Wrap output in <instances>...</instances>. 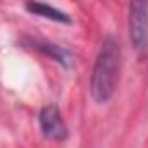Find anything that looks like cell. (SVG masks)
Returning a JSON list of instances; mask_svg holds the SVG:
<instances>
[{"mask_svg": "<svg viewBox=\"0 0 148 148\" xmlns=\"http://www.w3.org/2000/svg\"><path fill=\"white\" fill-rule=\"evenodd\" d=\"M121 73V47L117 40L107 36L102 41V47L98 50L91 81H90V93L97 103L109 102L117 88Z\"/></svg>", "mask_w": 148, "mask_h": 148, "instance_id": "obj_1", "label": "cell"}, {"mask_svg": "<svg viewBox=\"0 0 148 148\" xmlns=\"http://www.w3.org/2000/svg\"><path fill=\"white\" fill-rule=\"evenodd\" d=\"M127 26L134 50L145 52L148 48V0H129Z\"/></svg>", "mask_w": 148, "mask_h": 148, "instance_id": "obj_2", "label": "cell"}, {"mask_svg": "<svg viewBox=\"0 0 148 148\" xmlns=\"http://www.w3.org/2000/svg\"><path fill=\"white\" fill-rule=\"evenodd\" d=\"M38 121H40L41 134L45 138L53 140V141H64L67 138V126H66V122L62 119L60 110L55 105L43 107L40 110Z\"/></svg>", "mask_w": 148, "mask_h": 148, "instance_id": "obj_3", "label": "cell"}, {"mask_svg": "<svg viewBox=\"0 0 148 148\" xmlns=\"http://www.w3.org/2000/svg\"><path fill=\"white\" fill-rule=\"evenodd\" d=\"M26 9L31 12V14H36V16H41V17H47L50 21H55V23H66L69 24L71 19L66 12L55 9L53 5L50 3H43V2H38V0H29L26 3Z\"/></svg>", "mask_w": 148, "mask_h": 148, "instance_id": "obj_4", "label": "cell"}]
</instances>
